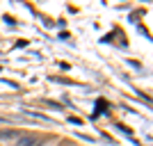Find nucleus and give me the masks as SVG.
<instances>
[{
	"instance_id": "nucleus-1",
	"label": "nucleus",
	"mask_w": 153,
	"mask_h": 146,
	"mask_svg": "<svg viewBox=\"0 0 153 146\" xmlns=\"http://www.w3.org/2000/svg\"><path fill=\"white\" fill-rule=\"evenodd\" d=\"M16 146H37V139H34V137H21V139L16 142Z\"/></svg>"
},
{
	"instance_id": "nucleus-2",
	"label": "nucleus",
	"mask_w": 153,
	"mask_h": 146,
	"mask_svg": "<svg viewBox=\"0 0 153 146\" xmlns=\"http://www.w3.org/2000/svg\"><path fill=\"white\" fill-rule=\"evenodd\" d=\"M0 137H5V139H9V137H14L12 130H5V133H0Z\"/></svg>"
}]
</instances>
